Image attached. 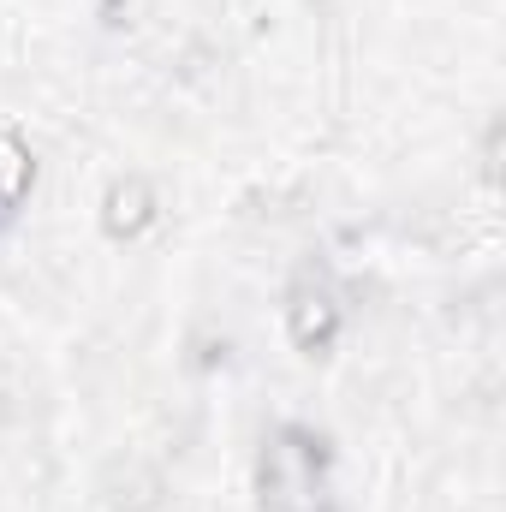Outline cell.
Wrapping results in <instances>:
<instances>
[{"mask_svg": "<svg viewBox=\"0 0 506 512\" xmlns=\"http://www.w3.org/2000/svg\"><path fill=\"white\" fill-rule=\"evenodd\" d=\"M256 501L262 512H328V447L304 423L268 429L256 453Z\"/></svg>", "mask_w": 506, "mask_h": 512, "instance_id": "1", "label": "cell"}, {"mask_svg": "<svg viewBox=\"0 0 506 512\" xmlns=\"http://www.w3.org/2000/svg\"><path fill=\"white\" fill-rule=\"evenodd\" d=\"M280 316H286V340H292L304 358H322V352L340 340V322H346L340 292H334L316 268H298V274H292Z\"/></svg>", "mask_w": 506, "mask_h": 512, "instance_id": "2", "label": "cell"}, {"mask_svg": "<svg viewBox=\"0 0 506 512\" xmlns=\"http://www.w3.org/2000/svg\"><path fill=\"white\" fill-rule=\"evenodd\" d=\"M155 185L143 179V173H126V179H114L108 191H102V233L108 239H143L149 227H155Z\"/></svg>", "mask_w": 506, "mask_h": 512, "instance_id": "3", "label": "cell"}, {"mask_svg": "<svg viewBox=\"0 0 506 512\" xmlns=\"http://www.w3.org/2000/svg\"><path fill=\"white\" fill-rule=\"evenodd\" d=\"M102 495H108L114 512H155L161 495H167V483H161V471H149L143 459H114L108 477H102Z\"/></svg>", "mask_w": 506, "mask_h": 512, "instance_id": "4", "label": "cell"}, {"mask_svg": "<svg viewBox=\"0 0 506 512\" xmlns=\"http://www.w3.org/2000/svg\"><path fill=\"white\" fill-rule=\"evenodd\" d=\"M36 185V149L12 126H0V215H12Z\"/></svg>", "mask_w": 506, "mask_h": 512, "instance_id": "5", "label": "cell"}]
</instances>
